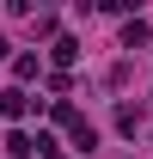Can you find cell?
Segmentation results:
<instances>
[{"label":"cell","mask_w":153,"mask_h":159,"mask_svg":"<svg viewBox=\"0 0 153 159\" xmlns=\"http://www.w3.org/2000/svg\"><path fill=\"white\" fill-rule=\"evenodd\" d=\"M31 110H37V98H25V86H6V92H0V116H31Z\"/></svg>","instance_id":"6da1fadb"},{"label":"cell","mask_w":153,"mask_h":159,"mask_svg":"<svg viewBox=\"0 0 153 159\" xmlns=\"http://www.w3.org/2000/svg\"><path fill=\"white\" fill-rule=\"evenodd\" d=\"M6 153H12V159H37V135L12 129V135H6Z\"/></svg>","instance_id":"3957f363"},{"label":"cell","mask_w":153,"mask_h":159,"mask_svg":"<svg viewBox=\"0 0 153 159\" xmlns=\"http://www.w3.org/2000/svg\"><path fill=\"white\" fill-rule=\"evenodd\" d=\"M49 61H55V67H74V61H80V43H74V37H55Z\"/></svg>","instance_id":"5b68a950"},{"label":"cell","mask_w":153,"mask_h":159,"mask_svg":"<svg viewBox=\"0 0 153 159\" xmlns=\"http://www.w3.org/2000/svg\"><path fill=\"white\" fill-rule=\"evenodd\" d=\"M37 67H43L37 55H19V61H12V74H19V80H37Z\"/></svg>","instance_id":"8992f818"},{"label":"cell","mask_w":153,"mask_h":159,"mask_svg":"<svg viewBox=\"0 0 153 159\" xmlns=\"http://www.w3.org/2000/svg\"><path fill=\"white\" fill-rule=\"evenodd\" d=\"M67 135H74V147H80V159H86V153H92V147H98V135H92V122H86V116H74V122H67Z\"/></svg>","instance_id":"7a4b0ae2"},{"label":"cell","mask_w":153,"mask_h":159,"mask_svg":"<svg viewBox=\"0 0 153 159\" xmlns=\"http://www.w3.org/2000/svg\"><path fill=\"white\" fill-rule=\"evenodd\" d=\"M6 55H12V43H6V37H0V61H6Z\"/></svg>","instance_id":"52a82bcc"},{"label":"cell","mask_w":153,"mask_h":159,"mask_svg":"<svg viewBox=\"0 0 153 159\" xmlns=\"http://www.w3.org/2000/svg\"><path fill=\"white\" fill-rule=\"evenodd\" d=\"M147 37H153L147 19H129V25H123V49H147Z\"/></svg>","instance_id":"277c9868"}]
</instances>
